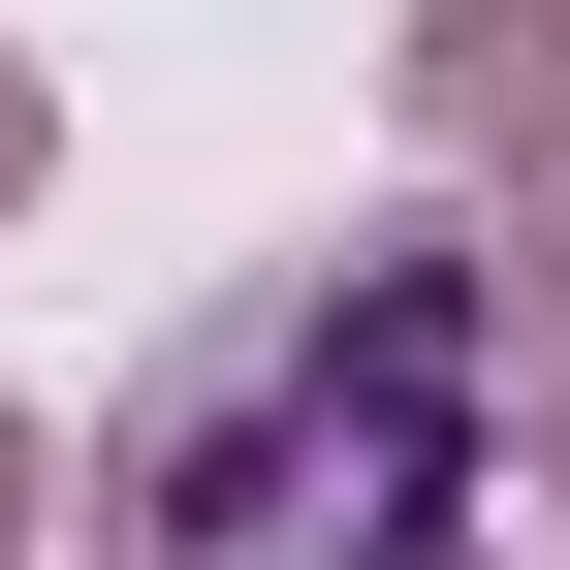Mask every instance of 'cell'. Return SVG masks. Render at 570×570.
I'll return each mask as SVG.
<instances>
[{
  "instance_id": "cell-1",
  "label": "cell",
  "mask_w": 570,
  "mask_h": 570,
  "mask_svg": "<svg viewBox=\"0 0 570 570\" xmlns=\"http://www.w3.org/2000/svg\"><path fill=\"white\" fill-rule=\"evenodd\" d=\"M127 508H159V570H444V508H475L444 285L348 254V285H285V317H223L127 412Z\"/></svg>"
}]
</instances>
